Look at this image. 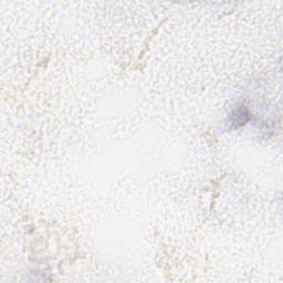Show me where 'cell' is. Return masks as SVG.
Instances as JSON below:
<instances>
[{"label":"cell","mask_w":283,"mask_h":283,"mask_svg":"<svg viewBox=\"0 0 283 283\" xmlns=\"http://www.w3.org/2000/svg\"><path fill=\"white\" fill-rule=\"evenodd\" d=\"M249 120V111L244 106H238L236 110L232 111L230 115V123L232 126L238 127Z\"/></svg>","instance_id":"obj_1"}]
</instances>
